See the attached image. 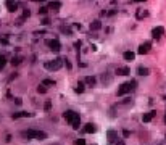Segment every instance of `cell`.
Wrapping results in <instances>:
<instances>
[{
    "mask_svg": "<svg viewBox=\"0 0 166 145\" xmlns=\"http://www.w3.org/2000/svg\"><path fill=\"white\" fill-rule=\"evenodd\" d=\"M63 116H65V119L68 121L69 126L73 129H79V126H81V116H79V113L73 111V110H66L63 113Z\"/></svg>",
    "mask_w": 166,
    "mask_h": 145,
    "instance_id": "1",
    "label": "cell"
},
{
    "mask_svg": "<svg viewBox=\"0 0 166 145\" xmlns=\"http://www.w3.org/2000/svg\"><path fill=\"white\" fill-rule=\"evenodd\" d=\"M136 87H137V81H128V82H124V84H121L120 85V89H118V97H122V95H128V93H131L136 91Z\"/></svg>",
    "mask_w": 166,
    "mask_h": 145,
    "instance_id": "2",
    "label": "cell"
},
{
    "mask_svg": "<svg viewBox=\"0 0 166 145\" xmlns=\"http://www.w3.org/2000/svg\"><path fill=\"white\" fill-rule=\"evenodd\" d=\"M63 61H65V60H61V58H55V60L45 61L44 68L47 69V71H58V69L63 66Z\"/></svg>",
    "mask_w": 166,
    "mask_h": 145,
    "instance_id": "3",
    "label": "cell"
},
{
    "mask_svg": "<svg viewBox=\"0 0 166 145\" xmlns=\"http://www.w3.org/2000/svg\"><path fill=\"white\" fill-rule=\"evenodd\" d=\"M45 45L49 47L50 50H53V52H60L61 50V44L58 39H49V40H45Z\"/></svg>",
    "mask_w": 166,
    "mask_h": 145,
    "instance_id": "4",
    "label": "cell"
},
{
    "mask_svg": "<svg viewBox=\"0 0 166 145\" xmlns=\"http://www.w3.org/2000/svg\"><path fill=\"white\" fill-rule=\"evenodd\" d=\"M150 49H152V42L147 40V42H144V44L139 45V50H137V53H139V55H145V53L150 52Z\"/></svg>",
    "mask_w": 166,
    "mask_h": 145,
    "instance_id": "5",
    "label": "cell"
},
{
    "mask_svg": "<svg viewBox=\"0 0 166 145\" xmlns=\"http://www.w3.org/2000/svg\"><path fill=\"white\" fill-rule=\"evenodd\" d=\"M163 34H165V27L163 26H156V27H153V29H152V37L153 39H161V37H163Z\"/></svg>",
    "mask_w": 166,
    "mask_h": 145,
    "instance_id": "6",
    "label": "cell"
},
{
    "mask_svg": "<svg viewBox=\"0 0 166 145\" xmlns=\"http://www.w3.org/2000/svg\"><path fill=\"white\" fill-rule=\"evenodd\" d=\"M35 134H37V131H34V129H27V131H23V132H21V135L24 137L26 140L35 139Z\"/></svg>",
    "mask_w": 166,
    "mask_h": 145,
    "instance_id": "7",
    "label": "cell"
},
{
    "mask_svg": "<svg viewBox=\"0 0 166 145\" xmlns=\"http://www.w3.org/2000/svg\"><path fill=\"white\" fill-rule=\"evenodd\" d=\"M81 132L82 134H94V132H95V126H94L92 123H87L84 127L81 129Z\"/></svg>",
    "mask_w": 166,
    "mask_h": 145,
    "instance_id": "8",
    "label": "cell"
},
{
    "mask_svg": "<svg viewBox=\"0 0 166 145\" xmlns=\"http://www.w3.org/2000/svg\"><path fill=\"white\" fill-rule=\"evenodd\" d=\"M31 116H32V113L19 111V113H13V116H11V118H13V119H19V118H31Z\"/></svg>",
    "mask_w": 166,
    "mask_h": 145,
    "instance_id": "9",
    "label": "cell"
},
{
    "mask_svg": "<svg viewBox=\"0 0 166 145\" xmlns=\"http://www.w3.org/2000/svg\"><path fill=\"white\" fill-rule=\"evenodd\" d=\"M155 116H156V111H148V113H145V115L142 116V121H144V123H150Z\"/></svg>",
    "mask_w": 166,
    "mask_h": 145,
    "instance_id": "10",
    "label": "cell"
},
{
    "mask_svg": "<svg viewBox=\"0 0 166 145\" xmlns=\"http://www.w3.org/2000/svg\"><path fill=\"white\" fill-rule=\"evenodd\" d=\"M7 8H8V11H11V13H13V11L18 8L16 0H7Z\"/></svg>",
    "mask_w": 166,
    "mask_h": 145,
    "instance_id": "11",
    "label": "cell"
},
{
    "mask_svg": "<svg viewBox=\"0 0 166 145\" xmlns=\"http://www.w3.org/2000/svg\"><path fill=\"white\" fill-rule=\"evenodd\" d=\"M98 29H102V21L100 19H95V21L90 23V31H98Z\"/></svg>",
    "mask_w": 166,
    "mask_h": 145,
    "instance_id": "12",
    "label": "cell"
},
{
    "mask_svg": "<svg viewBox=\"0 0 166 145\" xmlns=\"http://www.w3.org/2000/svg\"><path fill=\"white\" fill-rule=\"evenodd\" d=\"M129 73H131V69H129L128 66H124V68H118V69H116V74H118V76H128Z\"/></svg>",
    "mask_w": 166,
    "mask_h": 145,
    "instance_id": "13",
    "label": "cell"
},
{
    "mask_svg": "<svg viewBox=\"0 0 166 145\" xmlns=\"http://www.w3.org/2000/svg\"><path fill=\"white\" fill-rule=\"evenodd\" d=\"M106 137H108L110 142H116V140H118V134H116L114 131H111V129H110V131L106 132Z\"/></svg>",
    "mask_w": 166,
    "mask_h": 145,
    "instance_id": "14",
    "label": "cell"
},
{
    "mask_svg": "<svg viewBox=\"0 0 166 145\" xmlns=\"http://www.w3.org/2000/svg\"><path fill=\"white\" fill-rule=\"evenodd\" d=\"M122 58H124L126 61H132L134 58H136V53H134V52H129V50H128V52L122 53Z\"/></svg>",
    "mask_w": 166,
    "mask_h": 145,
    "instance_id": "15",
    "label": "cell"
},
{
    "mask_svg": "<svg viewBox=\"0 0 166 145\" xmlns=\"http://www.w3.org/2000/svg\"><path fill=\"white\" fill-rule=\"evenodd\" d=\"M137 74H139V76H148L150 69L145 68V66H139V68H137Z\"/></svg>",
    "mask_w": 166,
    "mask_h": 145,
    "instance_id": "16",
    "label": "cell"
},
{
    "mask_svg": "<svg viewBox=\"0 0 166 145\" xmlns=\"http://www.w3.org/2000/svg\"><path fill=\"white\" fill-rule=\"evenodd\" d=\"M60 8H61V3L60 2H52L49 5V10H53V11H58Z\"/></svg>",
    "mask_w": 166,
    "mask_h": 145,
    "instance_id": "17",
    "label": "cell"
},
{
    "mask_svg": "<svg viewBox=\"0 0 166 145\" xmlns=\"http://www.w3.org/2000/svg\"><path fill=\"white\" fill-rule=\"evenodd\" d=\"M147 16H148V11H147V10H139V11L136 13V18H137V19L147 18Z\"/></svg>",
    "mask_w": 166,
    "mask_h": 145,
    "instance_id": "18",
    "label": "cell"
},
{
    "mask_svg": "<svg viewBox=\"0 0 166 145\" xmlns=\"http://www.w3.org/2000/svg\"><path fill=\"white\" fill-rule=\"evenodd\" d=\"M86 84H89V85H92V87H94V85H95V82H97V79H95V77H94V76H87V77H86Z\"/></svg>",
    "mask_w": 166,
    "mask_h": 145,
    "instance_id": "19",
    "label": "cell"
},
{
    "mask_svg": "<svg viewBox=\"0 0 166 145\" xmlns=\"http://www.w3.org/2000/svg\"><path fill=\"white\" fill-rule=\"evenodd\" d=\"M84 89H86V82H77L76 92H77V93H82V92H84Z\"/></svg>",
    "mask_w": 166,
    "mask_h": 145,
    "instance_id": "20",
    "label": "cell"
},
{
    "mask_svg": "<svg viewBox=\"0 0 166 145\" xmlns=\"http://www.w3.org/2000/svg\"><path fill=\"white\" fill-rule=\"evenodd\" d=\"M35 139H39V140H45V139H47V132H44V131H37V134H35Z\"/></svg>",
    "mask_w": 166,
    "mask_h": 145,
    "instance_id": "21",
    "label": "cell"
},
{
    "mask_svg": "<svg viewBox=\"0 0 166 145\" xmlns=\"http://www.w3.org/2000/svg\"><path fill=\"white\" fill-rule=\"evenodd\" d=\"M21 61H23V57H15L13 60H11V65H13V66H18Z\"/></svg>",
    "mask_w": 166,
    "mask_h": 145,
    "instance_id": "22",
    "label": "cell"
},
{
    "mask_svg": "<svg viewBox=\"0 0 166 145\" xmlns=\"http://www.w3.org/2000/svg\"><path fill=\"white\" fill-rule=\"evenodd\" d=\"M44 110H45V111H50V110H52V102H50V100H47V102H45Z\"/></svg>",
    "mask_w": 166,
    "mask_h": 145,
    "instance_id": "23",
    "label": "cell"
},
{
    "mask_svg": "<svg viewBox=\"0 0 166 145\" xmlns=\"http://www.w3.org/2000/svg\"><path fill=\"white\" fill-rule=\"evenodd\" d=\"M42 84H44V85H55V81L53 79H44Z\"/></svg>",
    "mask_w": 166,
    "mask_h": 145,
    "instance_id": "24",
    "label": "cell"
},
{
    "mask_svg": "<svg viewBox=\"0 0 166 145\" xmlns=\"http://www.w3.org/2000/svg\"><path fill=\"white\" fill-rule=\"evenodd\" d=\"M37 92H39V93H45V92H47L45 85H44V84H42V85H39V87H37Z\"/></svg>",
    "mask_w": 166,
    "mask_h": 145,
    "instance_id": "25",
    "label": "cell"
},
{
    "mask_svg": "<svg viewBox=\"0 0 166 145\" xmlns=\"http://www.w3.org/2000/svg\"><path fill=\"white\" fill-rule=\"evenodd\" d=\"M5 65H7V60H5L3 57H0V69L5 68Z\"/></svg>",
    "mask_w": 166,
    "mask_h": 145,
    "instance_id": "26",
    "label": "cell"
},
{
    "mask_svg": "<svg viewBox=\"0 0 166 145\" xmlns=\"http://www.w3.org/2000/svg\"><path fill=\"white\" fill-rule=\"evenodd\" d=\"M47 11H49V8H47V7H41L39 13H41V15H47Z\"/></svg>",
    "mask_w": 166,
    "mask_h": 145,
    "instance_id": "27",
    "label": "cell"
},
{
    "mask_svg": "<svg viewBox=\"0 0 166 145\" xmlns=\"http://www.w3.org/2000/svg\"><path fill=\"white\" fill-rule=\"evenodd\" d=\"M29 16H31V11L26 8V10H24V13H23V18H29Z\"/></svg>",
    "mask_w": 166,
    "mask_h": 145,
    "instance_id": "28",
    "label": "cell"
},
{
    "mask_svg": "<svg viewBox=\"0 0 166 145\" xmlns=\"http://www.w3.org/2000/svg\"><path fill=\"white\" fill-rule=\"evenodd\" d=\"M76 145H86L84 139H76Z\"/></svg>",
    "mask_w": 166,
    "mask_h": 145,
    "instance_id": "29",
    "label": "cell"
},
{
    "mask_svg": "<svg viewBox=\"0 0 166 145\" xmlns=\"http://www.w3.org/2000/svg\"><path fill=\"white\" fill-rule=\"evenodd\" d=\"M49 18H44V19H42V24H44V26H47V24H49Z\"/></svg>",
    "mask_w": 166,
    "mask_h": 145,
    "instance_id": "30",
    "label": "cell"
},
{
    "mask_svg": "<svg viewBox=\"0 0 166 145\" xmlns=\"http://www.w3.org/2000/svg\"><path fill=\"white\" fill-rule=\"evenodd\" d=\"M65 65H66V68H68V69H71V63L68 60H65Z\"/></svg>",
    "mask_w": 166,
    "mask_h": 145,
    "instance_id": "31",
    "label": "cell"
},
{
    "mask_svg": "<svg viewBox=\"0 0 166 145\" xmlns=\"http://www.w3.org/2000/svg\"><path fill=\"white\" fill-rule=\"evenodd\" d=\"M114 144H116V145H124V142H122V140H116Z\"/></svg>",
    "mask_w": 166,
    "mask_h": 145,
    "instance_id": "32",
    "label": "cell"
},
{
    "mask_svg": "<svg viewBox=\"0 0 166 145\" xmlns=\"http://www.w3.org/2000/svg\"><path fill=\"white\" fill-rule=\"evenodd\" d=\"M132 2H137V3H140V2H145V0H132Z\"/></svg>",
    "mask_w": 166,
    "mask_h": 145,
    "instance_id": "33",
    "label": "cell"
},
{
    "mask_svg": "<svg viewBox=\"0 0 166 145\" xmlns=\"http://www.w3.org/2000/svg\"><path fill=\"white\" fill-rule=\"evenodd\" d=\"M32 2H45V0H32Z\"/></svg>",
    "mask_w": 166,
    "mask_h": 145,
    "instance_id": "34",
    "label": "cell"
},
{
    "mask_svg": "<svg viewBox=\"0 0 166 145\" xmlns=\"http://www.w3.org/2000/svg\"><path fill=\"white\" fill-rule=\"evenodd\" d=\"M165 123H166V116H165Z\"/></svg>",
    "mask_w": 166,
    "mask_h": 145,
    "instance_id": "35",
    "label": "cell"
}]
</instances>
